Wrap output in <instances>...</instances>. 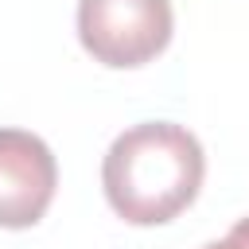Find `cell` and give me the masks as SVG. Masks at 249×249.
Instances as JSON below:
<instances>
[{
  "label": "cell",
  "mask_w": 249,
  "mask_h": 249,
  "mask_svg": "<svg viewBox=\"0 0 249 249\" xmlns=\"http://www.w3.org/2000/svg\"><path fill=\"white\" fill-rule=\"evenodd\" d=\"M202 175L206 156L198 136L171 121L124 128L101 160L105 198L128 226H163L179 218L198 198Z\"/></svg>",
  "instance_id": "6da1fadb"
},
{
  "label": "cell",
  "mask_w": 249,
  "mask_h": 249,
  "mask_svg": "<svg viewBox=\"0 0 249 249\" xmlns=\"http://www.w3.org/2000/svg\"><path fill=\"white\" fill-rule=\"evenodd\" d=\"M202 249H249V218L233 222V230H230L226 237H218V241H206Z\"/></svg>",
  "instance_id": "277c9868"
},
{
  "label": "cell",
  "mask_w": 249,
  "mask_h": 249,
  "mask_svg": "<svg viewBox=\"0 0 249 249\" xmlns=\"http://www.w3.org/2000/svg\"><path fill=\"white\" fill-rule=\"evenodd\" d=\"M171 31V0H78V39L101 66H144L163 54Z\"/></svg>",
  "instance_id": "7a4b0ae2"
},
{
  "label": "cell",
  "mask_w": 249,
  "mask_h": 249,
  "mask_svg": "<svg viewBox=\"0 0 249 249\" xmlns=\"http://www.w3.org/2000/svg\"><path fill=\"white\" fill-rule=\"evenodd\" d=\"M58 187V163L43 136L23 128H0V226H35Z\"/></svg>",
  "instance_id": "3957f363"
}]
</instances>
